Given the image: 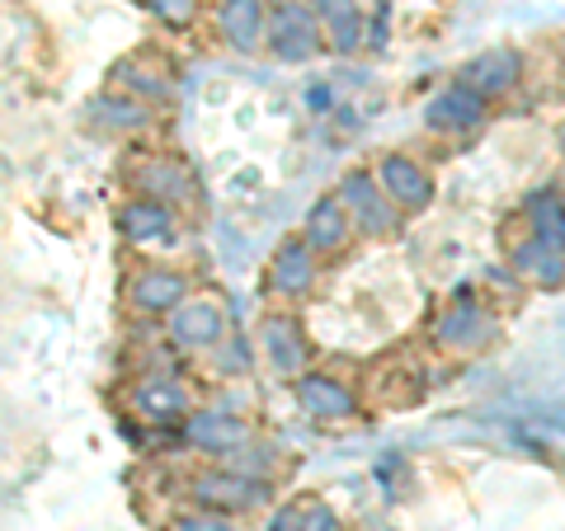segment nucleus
Listing matches in <instances>:
<instances>
[{
	"instance_id": "obj_16",
	"label": "nucleus",
	"mask_w": 565,
	"mask_h": 531,
	"mask_svg": "<svg viewBox=\"0 0 565 531\" xmlns=\"http://www.w3.org/2000/svg\"><path fill=\"white\" fill-rule=\"evenodd\" d=\"M297 395H302V410L316 419H349L353 414V395L330 377H302Z\"/></svg>"
},
{
	"instance_id": "obj_19",
	"label": "nucleus",
	"mask_w": 565,
	"mask_h": 531,
	"mask_svg": "<svg viewBox=\"0 0 565 531\" xmlns=\"http://www.w3.org/2000/svg\"><path fill=\"white\" fill-rule=\"evenodd\" d=\"M514 269L527 273L533 282H561L565 278V250L561 245H546V240H527L514 250Z\"/></svg>"
},
{
	"instance_id": "obj_23",
	"label": "nucleus",
	"mask_w": 565,
	"mask_h": 531,
	"mask_svg": "<svg viewBox=\"0 0 565 531\" xmlns=\"http://www.w3.org/2000/svg\"><path fill=\"white\" fill-rule=\"evenodd\" d=\"M118 85L137 90L141 104H147V99H170V80H156V76H147V71H137V66H118ZM137 95H132V99H137Z\"/></svg>"
},
{
	"instance_id": "obj_24",
	"label": "nucleus",
	"mask_w": 565,
	"mask_h": 531,
	"mask_svg": "<svg viewBox=\"0 0 565 531\" xmlns=\"http://www.w3.org/2000/svg\"><path fill=\"white\" fill-rule=\"evenodd\" d=\"M147 10L156 20H166L170 29H184V24H193V14H199V0H147Z\"/></svg>"
},
{
	"instance_id": "obj_25",
	"label": "nucleus",
	"mask_w": 565,
	"mask_h": 531,
	"mask_svg": "<svg viewBox=\"0 0 565 531\" xmlns=\"http://www.w3.org/2000/svg\"><path fill=\"white\" fill-rule=\"evenodd\" d=\"M174 531H232V522L203 508V512H193V518H180V522H174Z\"/></svg>"
},
{
	"instance_id": "obj_10",
	"label": "nucleus",
	"mask_w": 565,
	"mask_h": 531,
	"mask_svg": "<svg viewBox=\"0 0 565 531\" xmlns=\"http://www.w3.org/2000/svg\"><path fill=\"white\" fill-rule=\"evenodd\" d=\"M137 188H141V198H156V203H189L193 198L189 170L166 161V155H156V161L137 170Z\"/></svg>"
},
{
	"instance_id": "obj_14",
	"label": "nucleus",
	"mask_w": 565,
	"mask_h": 531,
	"mask_svg": "<svg viewBox=\"0 0 565 531\" xmlns=\"http://www.w3.org/2000/svg\"><path fill=\"white\" fill-rule=\"evenodd\" d=\"M316 278V263H311V245L302 240H288L282 250L274 254V292L282 296H302Z\"/></svg>"
},
{
	"instance_id": "obj_1",
	"label": "nucleus",
	"mask_w": 565,
	"mask_h": 531,
	"mask_svg": "<svg viewBox=\"0 0 565 531\" xmlns=\"http://www.w3.org/2000/svg\"><path fill=\"white\" fill-rule=\"evenodd\" d=\"M264 43H269L282 62H307L311 52L321 47V20L311 14L307 0H278V6L269 10Z\"/></svg>"
},
{
	"instance_id": "obj_4",
	"label": "nucleus",
	"mask_w": 565,
	"mask_h": 531,
	"mask_svg": "<svg viewBox=\"0 0 565 531\" xmlns=\"http://www.w3.org/2000/svg\"><path fill=\"white\" fill-rule=\"evenodd\" d=\"M340 203L349 207V217L359 221L363 231H373V236L396 231V203L386 198V193H382L373 180H367V174H349Z\"/></svg>"
},
{
	"instance_id": "obj_17",
	"label": "nucleus",
	"mask_w": 565,
	"mask_h": 531,
	"mask_svg": "<svg viewBox=\"0 0 565 531\" xmlns=\"http://www.w3.org/2000/svg\"><path fill=\"white\" fill-rule=\"evenodd\" d=\"M90 113H95V122L104 132H141L151 122L147 104L132 99V95H104V99L90 104Z\"/></svg>"
},
{
	"instance_id": "obj_3",
	"label": "nucleus",
	"mask_w": 565,
	"mask_h": 531,
	"mask_svg": "<svg viewBox=\"0 0 565 531\" xmlns=\"http://www.w3.org/2000/svg\"><path fill=\"white\" fill-rule=\"evenodd\" d=\"M184 296H189V278L174 269H156V263L128 282V306L137 315H170Z\"/></svg>"
},
{
	"instance_id": "obj_11",
	"label": "nucleus",
	"mask_w": 565,
	"mask_h": 531,
	"mask_svg": "<svg viewBox=\"0 0 565 531\" xmlns=\"http://www.w3.org/2000/svg\"><path fill=\"white\" fill-rule=\"evenodd\" d=\"M193 499L203 508H250L259 503V485L241 480V475H226V470H212L203 480H193Z\"/></svg>"
},
{
	"instance_id": "obj_26",
	"label": "nucleus",
	"mask_w": 565,
	"mask_h": 531,
	"mask_svg": "<svg viewBox=\"0 0 565 531\" xmlns=\"http://www.w3.org/2000/svg\"><path fill=\"white\" fill-rule=\"evenodd\" d=\"M561 62H565V52H561Z\"/></svg>"
},
{
	"instance_id": "obj_22",
	"label": "nucleus",
	"mask_w": 565,
	"mask_h": 531,
	"mask_svg": "<svg viewBox=\"0 0 565 531\" xmlns=\"http://www.w3.org/2000/svg\"><path fill=\"white\" fill-rule=\"evenodd\" d=\"M527 212H533L537 240H546V245H565V207L552 198V193H533V198H527Z\"/></svg>"
},
{
	"instance_id": "obj_13",
	"label": "nucleus",
	"mask_w": 565,
	"mask_h": 531,
	"mask_svg": "<svg viewBox=\"0 0 565 531\" xmlns=\"http://www.w3.org/2000/svg\"><path fill=\"white\" fill-rule=\"evenodd\" d=\"M476 122H481V95H471L467 85L444 90L429 104V128H438V132H467Z\"/></svg>"
},
{
	"instance_id": "obj_9",
	"label": "nucleus",
	"mask_w": 565,
	"mask_h": 531,
	"mask_svg": "<svg viewBox=\"0 0 565 531\" xmlns=\"http://www.w3.org/2000/svg\"><path fill=\"white\" fill-rule=\"evenodd\" d=\"M382 193L392 203L419 212L424 203L434 198V184H429V174H424L415 161H405V155H386V161H382Z\"/></svg>"
},
{
	"instance_id": "obj_8",
	"label": "nucleus",
	"mask_w": 565,
	"mask_h": 531,
	"mask_svg": "<svg viewBox=\"0 0 565 531\" xmlns=\"http://www.w3.org/2000/svg\"><path fill=\"white\" fill-rule=\"evenodd\" d=\"M184 437H189V447H199L207 456H226V452H236L241 442L250 437V429H245L236 414L203 410V414H189L184 419Z\"/></svg>"
},
{
	"instance_id": "obj_5",
	"label": "nucleus",
	"mask_w": 565,
	"mask_h": 531,
	"mask_svg": "<svg viewBox=\"0 0 565 531\" xmlns=\"http://www.w3.org/2000/svg\"><path fill=\"white\" fill-rule=\"evenodd\" d=\"M217 29L236 52H259L264 29H269V6L264 0H217Z\"/></svg>"
},
{
	"instance_id": "obj_12",
	"label": "nucleus",
	"mask_w": 565,
	"mask_h": 531,
	"mask_svg": "<svg viewBox=\"0 0 565 531\" xmlns=\"http://www.w3.org/2000/svg\"><path fill=\"white\" fill-rule=\"evenodd\" d=\"M514 80H519V57H514V52H504V47L481 52V57L467 66V90L471 95H500Z\"/></svg>"
},
{
	"instance_id": "obj_21",
	"label": "nucleus",
	"mask_w": 565,
	"mask_h": 531,
	"mask_svg": "<svg viewBox=\"0 0 565 531\" xmlns=\"http://www.w3.org/2000/svg\"><path fill=\"white\" fill-rule=\"evenodd\" d=\"M264 344H269V353H274V362L282 367V371H297L302 367V334H297V325L292 321H274L264 325Z\"/></svg>"
},
{
	"instance_id": "obj_15",
	"label": "nucleus",
	"mask_w": 565,
	"mask_h": 531,
	"mask_svg": "<svg viewBox=\"0 0 565 531\" xmlns=\"http://www.w3.org/2000/svg\"><path fill=\"white\" fill-rule=\"evenodd\" d=\"M311 6V14L321 20L326 29H330V39H334V47H359V39H363V14H359V0H307Z\"/></svg>"
},
{
	"instance_id": "obj_18",
	"label": "nucleus",
	"mask_w": 565,
	"mask_h": 531,
	"mask_svg": "<svg viewBox=\"0 0 565 531\" xmlns=\"http://www.w3.org/2000/svg\"><path fill=\"white\" fill-rule=\"evenodd\" d=\"M490 334H494V325L476 306H457V311L444 315V325H438V339H444L448 348H481Z\"/></svg>"
},
{
	"instance_id": "obj_7",
	"label": "nucleus",
	"mask_w": 565,
	"mask_h": 531,
	"mask_svg": "<svg viewBox=\"0 0 565 531\" xmlns=\"http://www.w3.org/2000/svg\"><path fill=\"white\" fill-rule=\"evenodd\" d=\"M132 410L151 423H180V419H189V391L174 377L151 371V377H141L132 386Z\"/></svg>"
},
{
	"instance_id": "obj_6",
	"label": "nucleus",
	"mask_w": 565,
	"mask_h": 531,
	"mask_svg": "<svg viewBox=\"0 0 565 531\" xmlns=\"http://www.w3.org/2000/svg\"><path fill=\"white\" fill-rule=\"evenodd\" d=\"M118 226L132 245H174L180 240V221H174L170 203H156V198H132L118 212Z\"/></svg>"
},
{
	"instance_id": "obj_2",
	"label": "nucleus",
	"mask_w": 565,
	"mask_h": 531,
	"mask_svg": "<svg viewBox=\"0 0 565 531\" xmlns=\"http://www.w3.org/2000/svg\"><path fill=\"white\" fill-rule=\"evenodd\" d=\"M226 329V315L212 296H184L170 311V339L180 348H217Z\"/></svg>"
},
{
	"instance_id": "obj_20",
	"label": "nucleus",
	"mask_w": 565,
	"mask_h": 531,
	"mask_svg": "<svg viewBox=\"0 0 565 531\" xmlns=\"http://www.w3.org/2000/svg\"><path fill=\"white\" fill-rule=\"evenodd\" d=\"M344 240H349V217H344V207H340V203L311 207V217H307V245H311V250H340Z\"/></svg>"
},
{
	"instance_id": "obj_27",
	"label": "nucleus",
	"mask_w": 565,
	"mask_h": 531,
	"mask_svg": "<svg viewBox=\"0 0 565 531\" xmlns=\"http://www.w3.org/2000/svg\"><path fill=\"white\" fill-rule=\"evenodd\" d=\"M561 141H565V137H561Z\"/></svg>"
}]
</instances>
